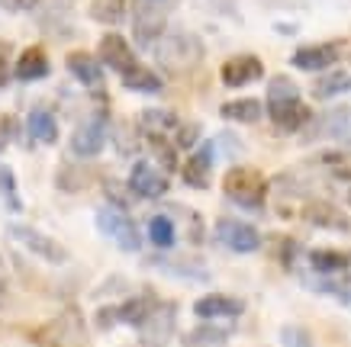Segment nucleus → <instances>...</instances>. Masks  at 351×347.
Here are the masks:
<instances>
[{
    "instance_id": "nucleus-1",
    "label": "nucleus",
    "mask_w": 351,
    "mask_h": 347,
    "mask_svg": "<svg viewBox=\"0 0 351 347\" xmlns=\"http://www.w3.org/2000/svg\"><path fill=\"white\" fill-rule=\"evenodd\" d=\"M155 58H158L161 68H168L174 74L191 71L203 62V42L193 32H168L155 45Z\"/></svg>"
},
{
    "instance_id": "nucleus-2",
    "label": "nucleus",
    "mask_w": 351,
    "mask_h": 347,
    "mask_svg": "<svg viewBox=\"0 0 351 347\" xmlns=\"http://www.w3.org/2000/svg\"><path fill=\"white\" fill-rule=\"evenodd\" d=\"M223 193L245 209H258L267 196V180L258 168H232L223 177Z\"/></svg>"
},
{
    "instance_id": "nucleus-3",
    "label": "nucleus",
    "mask_w": 351,
    "mask_h": 347,
    "mask_svg": "<svg viewBox=\"0 0 351 347\" xmlns=\"http://www.w3.org/2000/svg\"><path fill=\"white\" fill-rule=\"evenodd\" d=\"M97 229L104 231L107 238L117 242L119 251H138V229L136 222L126 216V209H117V206H100L97 209Z\"/></svg>"
},
{
    "instance_id": "nucleus-4",
    "label": "nucleus",
    "mask_w": 351,
    "mask_h": 347,
    "mask_svg": "<svg viewBox=\"0 0 351 347\" xmlns=\"http://www.w3.org/2000/svg\"><path fill=\"white\" fill-rule=\"evenodd\" d=\"M7 231H10V238L20 244V248H26L29 254L43 257V261H49V264H64L68 261V251H64L55 238H49L45 231L32 229V225H23V222H13Z\"/></svg>"
},
{
    "instance_id": "nucleus-5",
    "label": "nucleus",
    "mask_w": 351,
    "mask_h": 347,
    "mask_svg": "<svg viewBox=\"0 0 351 347\" xmlns=\"http://www.w3.org/2000/svg\"><path fill=\"white\" fill-rule=\"evenodd\" d=\"M174 325H178L174 303H155V309L138 325V341L145 347H165L171 341V335H174Z\"/></svg>"
},
{
    "instance_id": "nucleus-6",
    "label": "nucleus",
    "mask_w": 351,
    "mask_h": 347,
    "mask_svg": "<svg viewBox=\"0 0 351 347\" xmlns=\"http://www.w3.org/2000/svg\"><path fill=\"white\" fill-rule=\"evenodd\" d=\"M216 242L235 254H255L258 248H261V235H258V229H252L248 222L219 219L216 222Z\"/></svg>"
},
{
    "instance_id": "nucleus-7",
    "label": "nucleus",
    "mask_w": 351,
    "mask_h": 347,
    "mask_svg": "<svg viewBox=\"0 0 351 347\" xmlns=\"http://www.w3.org/2000/svg\"><path fill=\"white\" fill-rule=\"evenodd\" d=\"M168 170L155 168L149 161H136L132 164V174H129V190L142 196V200H161L168 193Z\"/></svg>"
},
{
    "instance_id": "nucleus-8",
    "label": "nucleus",
    "mask_w": 351,
    "mask_h": 347,
    "mask_svg": "<svg viewBox=\"0 0 351 347\" xmlns=\"http://www.w3.org/2000/svg\"><path fill=\"white\" fill-rule=\"evenodd\" d=\"M132 32L138 45H155L165 36V10L158 7V0H138L132 13Z\"/></svg>"
},
{
    "instance_id": "nucleus-9",
    "label": "nucleus",
    "mask_w": 351,
    "mask_h": 347,
    "mask_svg": "<svg viewBox=\"0 0 351 347\" xmlns=\"http://www.w3.org/2000/svg\"><path fill=\"white\" fill-rule=\"evenodd\" d=\"M107 145V119L97 113V116H87L84 123L75 129L71 136V151L77 158H97L100 151Z\"/></svg>"
},
{
    "instance_id": "nucleus-10",
    "label": "nucleus",
    "mask_w": 351,
    "mask_h": 347,
    "mask_svg": "<svg viewBox=\"0 0 351 347\" xmlns=\"http://www.w3.org/2000/svg\"><path fill=\"white\" fill-rule=\"evenodd\" d=\"M261 74H265V64H261V58H255V55H235V58H229V62L219 68V77H223L226 87L255 84V81H261Z\"/></svg>"
},
{
    "instance_id": "nucleus-11",
    "label": "nucleus",
    "mask_w": 351,
    "mask_h": 347,
    "mask_svg": "<svg viewBox=\"0 0 351 347\" xmlns=\"http://www.w3.org/2000/svg\"><path fill=\"white\" fill-rule=\"evenodd\" d=\"M100 62L107 64V68H113L119 77L129 74L138 64L136 55H132V49H129V42L119 36V32H107V36L100 39Z\"/></svg>"
},
{
    "instance_id": "nucleus-12",
    "label": "nucleus",
    "mask_w": 351,
    "mask_h": 347,
    "mask_svg": "<svg viewBox=\"0 0 351 347\" xmlns=\"http://www.w3.org/2000/svg\"><path fill=\"white\" fill-rule=\"evenodd\" d=\"M303 219H306L313 229H329V231H341V235L351 231L348 216H345L339 206H332V203H326V200L306 203V206H303Z\"/></svg>"
},
{
    "instance_id": "nucleus-13",
    "label": "nucleus",
    "mask_w": 351,
    "mask_h": 347,
    "mask_svg": "<svg viewBox=\"0 0 351 347\" xmlns=\"http://www.w3.org/2000/svg\"><path fill=\"white\" fill-rule=\"evenodd\" d=\"M267 116H271V123H274L280 132H297L303 129L313 119L306 103H300L297 100H277V103H267Z\"/></svg>"
},
{
    "instance_id": "nucleus-14",
    "label": "nucleus",
    "mask_w": 351,
    "mask_h": 347,
    "mask_svg": "<svg viewBox=\"0 0 351 347\" xmlns=\"http://www.w3.org/2000/svg\"><path fill=\"white\" fill-rule=\"evenodd\" d=\"M339 55H341V49L335 42H316V45L297 49L290 62L300 71H326V68H332V64L339 62Z\"/></svg>"
},
{
    "instance_id": "nucleus-15",
    "label": "nucleus",
    "mask_w": 351,
    "mask_h": 347,
    "mask_svg": "<svg viewBox=\"0 0 351 347\" xmlns=\"http://www.w3.org/2000/svg\"><path fill=\"white\" fill-rule=\"evenodd\" d=\"M242 312H245V303L229 293H210L193 303V316L197 318H235Z\"/></svg>"
},
{
    "instance_id": "nucleus-16",
    "label": "nucleus",
    "mask_w": 351,
    "mask_h": 347,
    "mask_svg": "<svg viewBox=\"0 0 351 347\" xmlns=\"http://www.w3.org/2000/svg\"><path fill=\"white\" fill-rule=\"evenodd\" d=\"M210 168H213V145L203 142L197 151H191V158L184 161V170H181L184 183L193 190H206L210 187Z\"/></svg>"
},
{
    "instance_id": "nucleus-17",
    "label": "nucleus",
    "mask_w": 351,
    "mask_h": 347,
    "mask_svg": "<svg viewBox=\"0 0 351 347\" xmlns=\"http://www.w3.org/2000/svg\"><path fill=\"white\" fill-rule=\"evenodd\" d=\"M52 331V347H81L84 344V322L77 316L75 309H68L58 322L49 325Z\"/></svg>"
},
{
    "instance_id": "nucleus-18",
    "label": "nucleus",
    "mask_w": 351,
    "mask_h": 347,
    "mask_svg": "<svg viewBox=\"0 0 351 347\" xmlns=\"http://www.w3.org/2000/svg\"><path fill=\"white\" fill-rule=\"evenodd\" d=\"M64 64H68L71 77L81 81L84 87H97L100 81H104V62L94 58L90 52H71L68 58H64Z\"/></svg>"
},
{
    "instance_id": "nucleus-19",
    "label": "nucleus",
    "mask_w": 351,
    "mask_h": 347,
    "mask_svg": "<svg viewBox=\"0 0 351 347\" xmlns=\"http://www.w3.org/2000/svg\"><path fill=\"white\" fill-rule=\"evenodd\" d=\"M26 132L29 138L43 142V145H55L58 142V123H55V113L45 110V106H36L29 116H26Z\"/></svg>"
},
{
    "instance_id": "nucleus-20",
    "label": "nucleus",
    "mask_w": 351,
    "mask_h": 347,
    "mask_svg": "<svg viewBox=\"0 0 351 347\" xmlns=\"http://www.w3.org/2000/svg\"><path fill=\"white\" fill-rule=\"evenodd\" d=\"M13 74H16L20 81H43L45 74H49V58H45V52L39 45H32V49H26V52L16 58Z\"/></svg>"
},
{
    "instance_id": "nucleus-21",
    "label": "nucleus",
    "mask_w": 351,
    "mask_h": 347,
    "mask_svg": "<svg viewBox=\"0 0 351 347\" xmlns=\"http://www.w3.org/2000/svg\"><path fill=\"white\" fill-rule=\"evenodd\" d=\"M223 119H232V123H258L261 116H265V106H261V100H252V97H245V100H229V103H223Z\"/></svg>"
},
{
    "instance_id": "nucleus-22",
    "label": "nucleus",
    "mask_w": 351,
    "mask_h": 347,
    "mask_svg": "<svg viewBox=\"0 0 351 347\" xmlns=\"http://www.w3.org/2000/svg\"><path fill=\"white\" fill-rule=\"evenodd\" d=\"M87 13L100 26H117V23L126 20V0H90Z\"/></svg>"
},
{
    "instance_id": "nucleus-23",
    "label": "nucleus",
    "mask_w": 351,
    "mask_h": 347,
    "mask_svg": "<svg viewBox=\"0 0 351 347\" xmlns=\"http://www.w3.org/2000/svg\"><path fill=\"white\" fill-rule=\"evenodd\" d=\"M229 328H216V325H200L193 328V331H187V335L181 337L184 347H219L229 341Z\"/></svg>"
},
{
    "instance_id": "nucleus-24",
    "label": "nucleus",
    "mask_w": 351,
    "mask_h": 347,
    "mask_svg": "<svg viewBox=\"0 0 351 347\" xmlns=\"http://www.w3.org/2000/svg\"><path fill=\"white\" fill-rule=\"evenodd\" d=\"M138 129L145 136H165L171 129H178V116L171 113V110H145V113L138 116Z\"/></svg>"
},
{
    "instance_id": "nucleus-25",
    "label": "nucleus",
    "mask_w": 351,
    "mask_h": 347,
    "mask_svg": "<svg viewBox=\"0 0 351 347\" xmlns=\"http://www.w3.org/2000/svg\"><path fill=\"white\" fill-rule=\"evenodd\" d=\"M123 87H126V90H136V94H158V90H161V77L152 71V68L136 64L129 74H123Z\"/></svg>"
},
{
    "instance_id": "nucleus-26",
    "label": "nucleus",
    "mask_w": 351,
    "mask_h": 347,
    "mask_svg": "<svg viewBox=\"0 0 351 347\" xmlns=\"http://www.w3.org/2000/svg\"><path fill=\"white\" fill-rule=\"evenodd\" d=\"M117 309H119V322H123V325L138 328L145 322V316L155 309V299H152V296H132V299H126V303L117 305Z\"/></svg>"
},
{
    "instance_id": "nucleus-27",
    "label": "nucleus",
    "mask_w": 351,
    "mask_h": 347,
    "mask_svg": "<svg viewBox=\"0 0 351 347\" xmlns=\"http://www.w3.org/2000/svg\"><path fill=\"white\" fill-rule=\"evenodd\" d=\"M149 238H152V244H155V248H161V251L174 248V242H178L174 222H171L168 216H152V219H149Z\"/></svg>"
},
{
    "instance_id": "nucleus-28",
    "label": "nucleus",
    "mask_w": 351,
    "mask_h": 347,
    "mask_svg": "<svg viewBox=\"0 0 351 347\" xmlns=\"http://www.w3.org/2000/svg\"><path fill=\"white\" fill-rule=\"evenodd\" d=\"M345 87H351V77H348V74H345V71H332V74H326V77H319V81H316L313 94L319 97V100H329V97L341 94Z\"/></svg>"
},
{
    "instance_id": "nucleus-29",
    "label": "nucleus",
    "mask_w": 351,
    "mask_h": 347,
    "mask_svg": "<svg viewBox=\"0 0 351 347\" xmlns=\"http://www.w3.org/2000/svg\"><path fill=\"white\" fill-rule=\"evenodd\" d=\"M0 196L7 200V206H10L13 212H20V209H23L20 190H16V174H13L10 164H0Z\"/></svg>"
},
{
    "instance_id": "nucleus-30",
    "label": "nucleus",
    "mask_w": 351,
    "mask_h": 347,
    "mask_svg": "<svg viewBox=\"0 0 351 347\" xmlns=\"http://www.w3.org/2000/svg\"><path fill=\"white\" fill-rule=\"evenodd\" d=\"M297 97H300L297 84H293L290 77H284V74H277V77L267 81V103H277V100H297Z\"/></svg>"
},
{
    "instance_id": "nucleus-31",
    "label": "nucleus",
    "mask_w": 351,
    "mask_h": 347,
    "mask_svg": "<svg viewBox=\"0 0 351 347\" xmlns=\"http://www.w3.org/2000/svg\"><path fill=\"white\" fill-rule=\"evenodd\" d=\"M322 164L341 180H351V155H341V151H329L322 155Z\"/></svg>"
},
{
    "instance_id": "nucleus-32",
    "label": "nucleus",
    "mask_w": 351,
    "mask_h": 347,
    "mask_svg": "<svg viewBox=\"0 0 351 347\" xmlns=\"http://www.w3.org/2000/svg\"><path fill=\"white\" fill-rule=\"evenodd\" d=\"M280 344H284V347H309V344H313V337H309L306 328L287 325L284 331H280Z\"/></svg>"
},
{
    "instance_id": "nucleus-33",
    "label": "nucleus",
    "mask_w": 351,
    "mask_h": 347,
    "mask_svg": "<svg viewBox=\"0 0 351 347\" xmlns=\"http://www.w3.org/2000/svg\"><path fill=\"white\" fill-rule=\"evenodd\" d=\"M197 136H200L197 126H178V148H193Z\"/></svg>"
},
{
    "instance_id": "nucleus-34",
    "label": "nucleus",
    "mask_w": 351,
    "mask_h": 347,
    "mask_svg": "<svg viewBox=\"0 0 351 347\" xmlns=\"http://www.w3.org/2000/svg\"><path fill=\"white\" fill-rule=\"evenodd\" d=\"M107 193H110V200H113V206H117V209H126V196H123V187H119V183H113V180H110L107 183Z\"/></svg>"
},
{
    "instance_id": "nucleus-35",
    "label": "nucleus",
    "mask_w": 351,
    "mask_h": 347,
    "mask_svg": "<svg viewBox=\"0 0 351 347\" xmlns=\"http://www.w3.org/2000/svg\"><path fill=\"white\" fill-rule=\"evenodd\" d=\"M3 3H7L10 10H32L39 0H3Z\"/></svg>"
},
{
    "instance_id": "nucleus-36",
    "label": "nucleus",
    "mask_w": 351,
    "mask_h": 347,
    "mask_svg": "<svg viewBox=\"0 0 351 347\" xmlns=\"http://www.w3.org/2000/svg\"><path fill=\"white\" fill-rule=\"evenodd\" d=\"M7 52V49H3ZM3 52H0V87L7 84V77H10V68H7V58H3Z\"/></svg>"
},
{
    "instance_id": "nucleus-37",
    "label": "nucleus",
    "mask_w": 351,
    "mask_h": 347,
    "mask_svg": "<svg viewBox=\"0 0 351 347\" xmlns=\"http://www.w3.org/2000/svg\"><path fill=\"white\" fill-rule=\"evenodd\" d=\"M7 148V123H0V151Z\"/></svg>"
},
{
    "instance_id": "nucleus-38",
    "label": "nucleus",
    "mask_w": 351,
    "mask_h": 347,
    "mask_svg": "<svg viewBox=\"0 0 351 347\" xmlns=\"http://www.w3.org/2000/svg\"><path fill=\"white\" fill-rule=\"evenodd\" d=\"M3 303H7V286H3V280H0V309H3Z\"/></svg>"
}]
</instances>
